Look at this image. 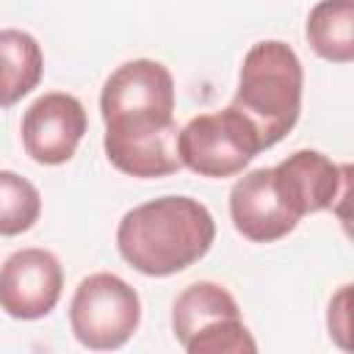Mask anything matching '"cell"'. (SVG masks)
<instances>
[{
    "mask_svg": "<svg viewBox=\"0 0 354 354\" xmlns=\"http://www.w3.org/2000/svg\"><path fill=\"white\" fill-rule=\"evenodd\" d=\"M216 241L213 213L194 196H160L130 207L116 227L122 260L144 277H171L202 260Z\"/></svg>",
    "mask_w": 354,
    "mask_h": 354,
    "instance_id": "6da1fadb",
    "label": "cell"
},
{
    "mask_svg": "<svg viewBox=\"0 0 354 354\" xmlns=\"http://www.w3.org/2000/svg\"><path fill=\"white\" fill-rule=\"evenodd\" d=\"M304 69L296 50L279 39H263L243 55L232 108L254 127L260 147L279 144L301 113Z\"/></svg>",
    "mask_w": 354,
    "mask_h": 354,
    "instance_id": "7a4b0ae2",
    "label": "cell"
},
{
    "mask_svg": "<svg viewBox=\"0 0 354 354\" xmlns=\"http://www.w3.org/2000/svg\"><path fill=\"white\" fill-rule=\"evenodd\" d=\"M174 77L152 58H136L116 66L100 91L105 133H141L174 124Z\"/></svg>",
    "mask_w": 354,
    "mask_h": 354,
    "instance_id": "3957f363",
    "label": "cell"
},
{
    "mask_svg": "<svg viewBox=\"0 0 354 354\" xmlns=\"http://www.w3.org/2000/svg\"><path fill=\"white\" fill-rule=\"evenodd\" d=\"M141 324V299L133 285L111 271L80 279L69 301V326L88 351L122 348Z\"/></svg>",
    "mask_w": 354,
    "mask_h": 354,
    "instance_id": "277c9868",
    "label": "cell"
},
{
    "mask_svg": "<svg viewBox=\"0 0 354 354\" xmlns=\"http://www.w3.org/2000/svg\"><path fill=\"white\" fill-rule=\"evenodd\" d=\"M180 163L199 177H235L263 152L254 127L232 108L194 116L177 136Z\"/></svg>",
    "mask_w": 354,
    "mask_h": 354,
    "instance_id": "5b68a950",
    "label": "cell"
},
{
    "mask_svg": "<svg viewBox=\"0 0 354 354\" xmlns=\"http://www.w3.org/2000/svg\"><path fill=\"white\" fill-rule=\"evenodd\" d=\"M271 171L282 207L299 221L346 202L351 191V166H337L318 149H296Z\"/></svg>",
    "mask_w": 354,
    "mask_h": 354,
    "instance_id": "8992f818",
    "label": "cell"
},
{
    "mask_svg": "<svg viewBox=\"0 0 354 354\" xmlns=\"http://www.w3.org/2000/svg\"><path fill=\"white\" fill-rule=\"evenodd\" d=\"M61 290L64 268L50 249H17L0 266V310L17 321L50 315L61 299Z\"/></svg>",
    "mask_w": 354,
    "mask_h": 354,
    "instance_id": "52a82bcc",
    "label": "cell"
},
{
    "mask_svg": "<svg viewBox=\"0 0 354 354\" xmlns=\"http://www.w3.org/2000/svg\"><path fill=\"white\" fill-rule=\"evenodd\" d=\"M88 127L83 102L66 91H47L36 97L22 113V147L41 166H61L72 160Z\"/></svg>",
    "mask_w": 354,
    "mask_h": 354,
    "instance_id": "ba28073f",
    "label": "cell"
},
{
    "mask_svg": "<svg viewBox=\"0 0 354 354\" xmlns=\"http://www.w3.org/2000/svg\"><path fill=\"white\" fill-rule=\"evenodd\" d=\"M230 218L235 230L254 243H271L285 238L296 230L299 218H293L277 191H274V171L271 166L252 169L238 177L230 188Z\"/></svg>",
    "mask_w": 354,
    "mask_h": 354,
    "instance_id": "9c48e42d",
    "label": "cell"
},
{
    "mask_svg": "<svg viewBox=\"0 0 354 354\" xmlns=\"http://www.w3.org/2000/svg\"><path fill=\"white\" fill-rule=\"evenodd\" d=\"M44 75V55L39 41L19 28L0 30V108L17 105L28 97Z\"/></svg>",
    "mask_w": 354,
    "mask_h": 354,
    "instance_id": "30bf717a",
    "label": "cell"
},
{
    "mask_svg": "<svg viewBox=\"0 0 354 354\" xmlns=\"http://www.w3.org/2000/svg\"><path fill=\"white\" fill-rule=\"evenodd\" d=\"M307 41L324 61L351 64L354 61V3L326 0L310 8L304 25Z\"/></svg>",
    "mask_w": 354,
    "mask_h": 354,
    "instance_id": "8fae6325",
    "label": "cell"
},
{
    "mask_svg": "<svg viewBox=\"0 0 354 354\" xmlns=\"http://www.w3.org/2000/svg\"><path fill=\"white\" fill-rule=\"evenodd\" d=\"M227 315H241V307L224 285L210 279L191 282L177 293L171 304V332L180 343H185L202 324L227 318Z\"/></svg>",
    "mask_w": 354,
    "mask_h": 354,
    "instance_id": "7c38bea8",
    "label": "cell"
},
{
    "mask_svg": "<svg viewBox=\"0 0 354 354\" xmlns=\"http://www.w3.org/2000/svg\"><path fill=\"white\" fill-rule=\"evenodd\" d=\"M41 216L39 188L8 169H0V235L14 238L28 232Z\"/></svg>",
    "mask_w": 354,
    "mask_h": 354,
    "instance_id": "4fadbf2b",
    "label": "cell"
},
{
    "mask_svg": "<svg viewBox=\"0 0 354 354\" xmlns=\"http://www.w3.org/2000/svg\"><path fill=\"white\" fill-rule=\"evenodd\" d=\"M185 354H260L257 340L241 315L202 324L185 343Z\"/></svg>",
    "mask_w": 354,
    "mask_h": 354,
    "instance_id": "5bb4252c",
    "label": "cell"
},
{
    "mask_svg": "<svg viewBox=\"0 0 354 354\" xmlns=\"http://www.w3.org/2000/svg\"><path fill=\"white\" fill-rule=\"evenodd\" d=\"M348 296H351V285H340V290L329 301V315H326L329 337L343 351H348Z\"/></svg>",
    "mask_w": 354,
    "mask_h": 354,
    "instance_id": "9a60e30c",
    "label": "cell"
}]
</instances>
